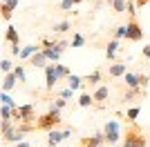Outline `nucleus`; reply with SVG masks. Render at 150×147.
Instances as JSON below:
<instances>
[{
    "label": "nucleus",
    "mask_w": 150,
    "mask_h": 147,
    "mask_svg": "<svg viewBox=\"0 0 150 147\" xmlns=\"http://www.w3.org/2000/svg\"><path fill=\"white\" fill-rule=\"evenodd\" d=\"M123 147H146V136L139 129V125L130 123L125 127V136H123Z\"/></svg>",
    "instance_id": "1"
},
{
    "label": "nucleus",
    "mask_w": 150,
    "mask_h": 147,
    "mask_svg": "<svg viewBox=\"0 0 150 147\" xmlns=\"http://www.w3.org/2000/svg\"><path fill=\"white\" fill-rule=\"evenodd\" d=\"M58 125H61V111L52 109V107H50L47 114H43V116L36 120V129H40V132H50V129L58 127Z\"/></svg>",
    "instance_id": "2"
},
{
    "label": "nucleus",
    "mask_w": 150,
    "mask_h": 147,
    "mask_svg": "<svg viewBox=\"0 0 150 147\" xmlns=\"http://www.w3.org/2000/svg\"><path fill=\"white\" fill-rule=\"evenodd\" d=\"M34 118H36V109L31 103L13 107V123H34Z\"/></svg>",
    "instance_id": "3"
},
{
    "label": "nucleus",
    "mask_w": 150,
    "mask_h": 147,
    "mask_svg": "<svg viewBox=\"0 0 150 147\" xmlns=\"http://www.w3.org/2000/svg\"><path fill=\"white\" fill-rule=\"evenodd\" d=\"M103 134H105V143L108 145H117V143L123 138V134H121V127L117 120H108L105 127H103Z\"/></svg>",
    "instance_id": "4"
},
{
    "label": "nucleus",
    "mask_w": 150,
    "mask_h": 147,
    "mask_svg": "<svg viewBox=\"0 0 150 147\" xmlns=\"http://www.w3.org/2000/svg\"><path fill=\"white\" fill-rule=\"evenodd\" d=\"M144 38V29H141V24L137 22V18H130L128 22V29H125V40H132V43H137Z\"/></svg>",
    "instance_id": "5"
},
{
    "label": "nucleus",
    "mask_w": 150,
    "mask_h": 147,
    "mask_svg": "<svg viewBox=\"0 0 150 147\" xmlns=\"http://www.w3.org/2000/svg\"><path fill=\"white\" fill-rule=\"evenodd\" d=\"M58 80H61V76H58V71H56V65H47V67H45V89L52 92V89L56 87Z\"/></svg>",
    "instance_id": "6"
},
{
    "label": "nucleus",
    "mask_w": 150,
    "mask_h": 147,
    "mask_svg": "<svg viewBox=\"0 0 150 147\" xmlns=\"http://www.w3.org/2000/svg\"><path fill=\"white\" fill-rule=\"evenodd\" d=\"M101 145H105V134L103 132H99L94 136H85L81 141V147H101Z\"/></svg>",
    "instance_id": "7"
},
{
    "label": "nucleus",
    "mask_w": 150,
    "mask_h": 147,
    "mask_svg": "<svg viewBox=\"0 0 150 147\" xmlns=\"http://www.w3.org/2000/svg\"><path fill=\"white\" fill-rule=\"evenodd\" d=\"M47 62H50V60H47V56H45L43 49L36 51V54L29 58V65H31V67H36V69H45V67H47Z\"/></svg>",
    "instance_id": "8"
},
{
    "label": "nucleus",
    "mask_w": 150,
    "mask_h": 147,
    "mask_svg": "<svg viewBox=\"0 0 150 147\" xmlns=\"http://www.w3.org/2000/svg\"><path fill=\"white\" fill-rule=\"evenodd\" d=\"M92 96H94V103L99 105V107H103V103H105L108 96H110V89H108V85H99V87H96V92H94Z\"/></svg>",
    "instance_id": "9"
},
{
    "label": "nucleus",
    "mask_w": 150,
    "mask_h": 147,
    "mask_svg": "<svg viewBox=\"0 0 150 147\" xmlns=\"http://www.w3.org/2000/svg\"><path fill=\"white\" fill-rule=\"evenodd\" d=\"M5 43L7 45H20V36H18V29L13 27V24H9L5 31Z\"/></svg>",
    "instance_id": "10"
},
{
    "label": "nucleus",
    "mask_w": 150,
    "mask_h": 147,
    "mask_svg": "<svg viewBox=\"0 0 150 147\" xmlns=\"http://www.w3.org/2000/svg\"><path fill=\"white\" fill-rule=\"evenodd\" d=\"M117 51H119V38H112V40L105 45V58L108 60H114V58H117Z\"/></svg>",
    "instance_id": "11"
},
{
    "label": "nucleus",
    "mask_w": 150,
    "mask_h": 147,
    "mask_svg": "<svg viewBox=\"0 0 150 147\" xmlns=\"http://www.w3.org/2000/svg\"><path fill=\"white\" fill-rule=\"evenodd\" d=\"M144 96V87H128L121 96V100H134V98H141Z\"/></svg>",
    "instance_id": "12"
},
{
    "label": "nucleus",
    "mask_w": 150,
    "mask_h": 147,
    "mask_svg": "<svg viewBox=\"0 0 150 147\" xmlns=\"http://www.w3.org/2000/svg\"><path fill=\"white\" fill-rule=\"evenodd\" d=\"M108 76L110 78H119V76H125V62H114L108 67Z\"/></svg>",
    "instance_id": "13"
},
{
    "label": "nucleus",
    "mask_w": 150,
    "mask_h": 147,
    "mask_svg": "<svg viewBox=\"0 0 150 147\" xmlns=\"http://www.w3.org/2000/svg\"><path fill=\"white\" fill-rule=\"evenodd\" d=\"M16 83H18V78H16V74H13V71L5 74V80H2V92H11L13 87H16Z\"/></svg>",
    "instance_id": "14"
},
{
    "label": "nucleus",
    "mask_w": 150,
    "mask_h": 147,
    "mask_svg": "<svg viewBox=\"0 0 150 147\" xmlns=\"http://www.w3.org/2000/svg\"><path fill=\"white\" fill-rule=\"evenodd\" d=\"M101 80H103V71H101V69H94L92 74H88V76H85V85L94 87V85H99Z\"/></svg>",
    "instance_id": "15"
},
{
    "label": "nucleus",
    "mask_w": 150,
    "mask_h": 147,
    "mask_svg": "<svg viewBox=\"0 0 150 147\" xmlns=\"http://www.w3.org/2000/svg\"><path fill=\"white\" fill-rule=\"evenodd\" d=\"M61 141H65L63 132H56V129H50V134H47V145H50V147H56Z\"/></svg>",
    "instance_id": "16"
},
{
    "label": "nucleus",
    "mask_w": 150,
    "mask_h": 147,
    "mask_svg": "<svg viewBox=\"0 0 150 147\" xmlns=\"http://www.w3.org/2000/svg\"><path fill=\"white\" fill-rule=\"evenodd\" d=\"M43 51H45V56H47L50 62H58V58H61V54H63V51H58L56 47H43Z\"/></svg>",
    "instance_id": "17"
},
{
    "label": "nucleus",
    "mask_w": 150,
    "mask_h": 147,
    "mask_svg": "<svg viewBox=\"0 0 150 147\" xmlns=\"http://www.w3.org/2000/svg\"><path fill=\"white\" fill-rule=\"evenodd\" d=\"M67 83H69V89H81L83 85H85V78H81V76H74V74H69V78H67Z\"/></svg>",
    "instance_id": "18"
},
{
    "label": "nucleus",
    "mask_w": 150,
    "mask_h": 147,
    "mask_svg": "<svg viewBox=\"0 0 150 147\" xmlns=\"http://www.w3.org/2000/svg\"><path fill=\"white\" fill-rule=\"evenodd\" d=\"M125 87H141L139 85V74L125 71Z\"/></svg>",
    "instance_id": "19"
},
{
    "label": "nucleus",
    "mask_w": 150,
    "mask_h": 147,
    "mask_svg": "<svg viewBox=\"0 0 150 147\" xmlns=\"http://www.w3.org/2000/svg\"><path fill=\"white\" fill-rule=\"evenodd\" d=\"M92 105H96L94 103V96H90V94H85V92L79 96V107H92Z\"/></svg>",
    "instance_id": "20"
},
{
    "label": "nucleus",
    "mask_w": 150,
    "mask_h": 147,
    "mask_svg": "<svg viewBox=\"0 0 150 147\" xmlns=\"http://www.w3.org/2000/svg\"><path fill=\"white\" fill-rule=\"evenodd\" d=\"M67 29H72V22H69V20H63V22H56L54 27H52V31H54V34H65Z\"/></svg>",
    "instance_id": "21"
},
{
    "label": "nucleus",
    "mask_w": 150,
    "mask_h": 147,
    "mask_svg": "<svg viewBox=\"0 0 150 147\" xmlns=\"http://www.w3.org/2000/svg\"><path fill=\"white\" fill-rule=\"evenodd\" d=\"M13 74H16V78H18L20 85L27 83V74H25V69H23V65H16V67H13Z\"/></svg>",
    "instance_id": "22"
},
{
    "label": "nucleus",
    "mask_w": 150,
    "mask_h": 147,
    "mask_svg": "<svg viewBox=\"0 0 150 147\" xmlns=\"http://www.w3.org/2000/svg\"><path fill=\"white\" fill-rule=\"evenodd\" d=\"M139 114H141V109H139V107H130V109H128V114H125V120L128 123H134L139 118Z\"/></svg>",
    "instance_id": "23"
},
{
    "label": "nucleus",
    "mask_w": 150,
    "mask_h": 147,
    "mask_svg": "<svg viewBox=\"0 0 150 147\" xmlns=\"http://www.w3.org/2000/svg\"><path fill=\"white\" fill-rule=\"evenodd\" d=\"M125 2H128V0H112L110 5H112L114 13H123L125 11Z\"/></svg>",
    "instance_id": "24"
},
{
    "label": "nucleus",
    "mask_w": 150,
    "mask_h": 147,
    "mask_svg": "<svg viewBox=\"0 0 150 147\" xmlns=\"http://www.w3.org/2000/svg\"><path fill=\"white\" fill-rule=\"evenodd\" d=\"M125 11L130 13V18H134L137 16V0H128L125 2Z\"/></svg>",
    "instance_id": "25"
},
{
    "label": "nucleus",
    "mask_w": 150,
    "mask_h": 147,
    "mask_svg": "<svg viewBox=\"0 0 150 147\" xmlns=\"http://www.w3.org/2000/svg\"><path fill=\"white\" fill-rule=\"evenodd\" d=\"M65 105H67V98H63V96H58L56 100H54V103H52V109H58V111H61L63 107H65Z\"/></svg>",
    "instance_id": "26"
},
{
    "label": "nucleus",
    "mask_w": 150,
    "mask_h": 147,
    "mask_svg": "<svg viewBox=\"0 0 150 147\" xmlns=\"http://www.w3.org/2000/svg\"><path fill=\"white\" fill-rule=\"evenodd\" d=\"M0 100H2V105H9V107H16V103H13V98L9 96V92H2V94H0Z\"/></svg>",
    "instance_id": "27"
},
{
    "label": "nucleus",
    "mask_w": 150,
    "mask_h": 147,
    "mask_svg": "<svg viewBox=\"0 0 150 147\" xmlns=\"http://www.w3.org/2000/svg\"><path fill=\"white\" fill-rule=\"evenodd\" d=\"M85 45V38L81 36V34H76L74 38H72V43H69V47H83Z\"/></svg>",
    "instance_id": "28"
},
{
    "label": "nucleus",
    "mask_w": 150,
    "mask_h": 147,
    "mask_svg": "<svg viewBox=\"0 0 150 147\" xmlns=\"http://www.w3.org/2000/svg\"><path fill=\"white\" fill-rule=\"evenodd\" d=\"M54 65H56V71H58L61 78H69V69L65 67V65H58V62H54Z\"/></svg>",
    "instance_id": "29"
},
{
    "label": "nucleus",
    "mask_w": 150,
    "mask_h": 147,
    "mask_svg": "<svg viewBox=\"0 0 150 147\" xmlns=\"http://www.w3.org/2000/svg\"><path fill=\"white\" fill-rule=\"evenodd\" d=\"M0 67H2V71H5V74L13 71V65H11V60H9V58H2V62H0Z\"/></svg>",
    "instance_id": "30"
},
{
    "label": "nucleus",
    "mask_w": 150,
    "mask_h": 147,
    "mask_svg": "<svg viewBox=\"0 0 150 147\" xmlns=\"http://www.w3.org/2000/svg\"><path fill=\"white\" fill-rule=\"evenodd\" d=\"M125 29H128V24H121V27H117V29H114V38H125Z\"/></svg>",
    "instance_id": "31"
},
{
    "label": "nucleus",
    "mask_w": 150,
    "mask_h": 147,
    "mask_svg": "<svg viewBox=\"0 0 150 147\" xmlns=\"http://www.w3.org/2000/svg\"><path fill=\"white\" fill-rule=\"evenodd\" d=\"M0 11H2V18L9 20V18H11V13H13V9H9L7 5H2V7H0Z\"/></svg>",
    "instance_id": "32"
},
{
    "label": "nucleus",
    "mask_w": 150,
    "mask_h": 147,
    "mask_svg": "<svg viewBox=\"0 0 150 147\" xmlns=\"http://www.w3.org/2000/svg\"><path fill=\"white\" fill-rule=\"evenodd\" d=\"M148 83H150V76H148V74H139V85L146 89V87H148Z\"/></svg>",
    "instance_id": "33"
},
{
    "label": "nucleus",
    "mask_w": 150,
    "mask_h": 147,
    "mask_svg": "<svg viewBox=\"0 0 150 147\" xmlns=\"http://www.w3.org/2000/svg\"><path fill=\"white\" fill-rule=\"evenodd\" d=\"M74 7V0H61V9L63 11H67V9H72Z\"/></svg>",
    "instance_id": "34"
},
{
    "label": "nucleus",
    "mask_w": 150,
    "mask_h": 147,
    "mask_svg": "<svg viewBox=\"0 0 150 147\" xmlns=\"http://www.w3.org/2000/svg\"><path fill=\"white\" fill-rule=\"evenodd\" d=\"M2 5H7L9 9H16V7H18V0H2Z\"/></svg>",
    "instance_id": "35"
},
{
    "label": "nucleus",
    "mask_w": 150,
    "mask_h": 147,
    "mask_svg": "<svg viewBox=\"0 0 150 147\" xmlns=\"http://www.w3.org/2000/svg\"><path fill=\"white\" fill-rule=\"evenodd\" d=\"M58 96H63V98H72V96H74V89H63Z\"/></svg>",
    "instance_id": "36"
},
{
    "label": "nucleus",
    "mask_w": 150,
    "mask_h": 147,
    "mask_svg": "<svg viewBox=\"0 0 150 147\" xmlns=\"http://www.w3.org/2000/svg\"><path fill=\"white\" fill-rule=\"evenodd\" d=\"M144 58H150V45H146V47H144Z\"/></svg>",
    "instance_id": "37"
},
{
    "label": "nucleus",
    "mask_w": 150,
    "mask_h": 147,
    "mask_svg": "<svg viewBox=\"0 0 150 147\" xmlns=\"http://www.w3.org/2000/svg\"><path fill=\"white\" fill-rule=\"evenodd\" d=\"M16 147H31V143H27V141H20V143H16Z\"/></svg>",
    "instance_id": "38"
},
{
    "label": "nucleus",
    "mask_w": 150,
    "mask_h": 147,
    "mask_svg": "<svg viewBox=\"0 0 150 147\" xmlns=\"http://www.w3.org/2000/svg\"><path fill=\"white\" fill-rule=\"evenodd\" d=\"M148 2H150V0H137V7H146Z\"/></svg>",
    "instance_id": "39"
},
{
    "label": "nucleus",
    "mask_w": 150,
    "mask_h": 147,
    "mask_svg": "<svg viewBox=\"0 0 150 147\" xmlns=\"http://www.w3.org/2000/svg\"><path fill=\"white\" fill-rule=\"evenodd\" d=\"M81 2H83V0H74V5H81Z\"/></svg>",
    "instance_id": "40"
},
{
    "label": "nucleus",
    "mask_w": 150,
    "mask_h": 147,
    "mask_svg": "<svg viewBox=\"0 0 150 147\" xmlns=\"http://www.w3.org/2000/svg\"><path fill=\"white\" fill-rule=\"evenodd\" d=\"M112 147H123V145H119V143H117V145H112Z\"/></svg>",
    "instance_id": "41"
},
{
    "label": "nucleus",
    "mask_w": 150,
    "mask_h": 147,
    "mask_svg": "<svg viewBox=\"0 0 150 147\" xmlns=\"http://www.w3.org/2000/svg\"><path fill=\"white\" fill-rule=\"evenodd\" d=\"M101 147H105V145H101Z\"/></svg>",
    "instance_id": "42"
}]
</instances>
